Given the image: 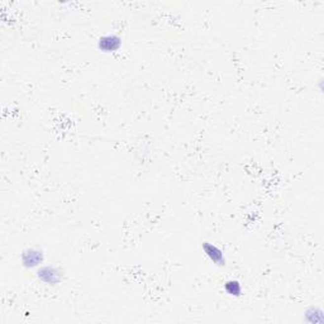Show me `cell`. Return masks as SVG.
Returning a JSON list of instances; mask_svg holds the SVG:
<instances>
[{
	"mask_svg": "<svg viewBox=\"0 0 324 324\" xmlns=\"http://www.w3.org/2000/svg\"><path fill=\"white\" fill-rule=\"evenodd\" d=\"M38 278L44 283L55 285V284L61 281V272L55 267H52V266H46V267L38 270Z\"/></svg>",
	"mask_w": 324,
	"mask_h": 324,
	"instance_id": "6da1fadb",
	"label": "cell"
},
{
	"mask_svg": "<svg viewBox=\"0 0 324 324\" xmlns=\"http://www.w3.org/2000/svg\"><path fill=\"white\" fill-rule=\"evenodd\" d=\"M42 260H43V254H42V251H39V250H26V251L23 252V254H22V261H23V265L26 266V267H35V266H38L42 262Z\"/></svg>",
	"mask_w": 324,
	"mask_h": 324,
	"instance_id": "7a4b0ae2",
	"label": "cell"
},
{
	"mask_svg": "<svg viewBox=\"0 0 324 324\" xmlns=\"http://www.w3.org/2000/svg\"><path fill=\"white\" fill-rule=\"evenodd\" d=\"M120 47V38L117 36H106L99 39V48L104 52H113Z\"/></svg>",
	"mask_w": 324,
	"mask_h": 324,
	"instance_id": "3957f363",
	"label": "cell"
},
{
	"mask_svg": "<svg viewBox=\"0 0 324 324\" xmlns=\"http://www.w3.org/2000/svg\"><path fill=\"white\" fill-rule=\"evenodd\" d=\"M203 249H204L205 253L208 254V257H209V258H211L214 263H216V265H220V266L224 265V262H225L224 256H223V252L220 251L218 247L211 245V243H204Z\"/></svg>",
	"mask_w": 324,
	"mask_h": 324,
	"instance_id": "277c9868",
	"label": "cell"
},
{
	"mask_svg": "<svg viewBox=\"0 0 324 324\" xmlns=\"http://www.w3.org/2000/svg\"><path fill=\"white\" fill-rule=\"evenodd\" d=\"M225 290H227V292H229L231 295H236V296H238V295L241 294V285L238 281H228V283H225Z\"/></svg>",
	"mask_w": 324,
	"mask_h": 324,
	"instance_id": "5b68a950",
	"label": "cell"
}]
</instances>
